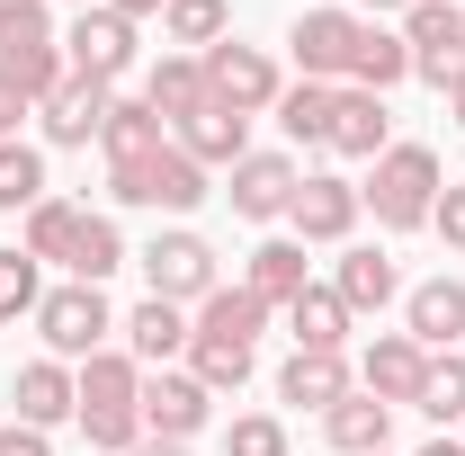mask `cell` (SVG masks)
<instances>
[{"instance_id": "obj_1", "label": "cell", "mask_w": 465, "mask_h": 456, "mask_svg": "<svg viewBox=\"0 0 465 456\" xmlns=\"http://www.w3.org/2000/svg\"><path fill=\"white\" fill-rule=\"evenodd\" d=\"M72 394H81V439L99 456H134L143 448V367H134V349H99V358H81L72 367Z\"/></svg>"}, {"instance_id": "obj_2", "label": "cell", "mask_w": 465, "mask_h": 456, "mask_svg": "<svg viewBox=\"0 0 465 456\" xmlns=\"http://www.w3.org/2000/svg\"><path fill=\"white\" fill-rule=\"evenodd\" d=\"M439 153L430 144H385L376 153V179L358 188V206H376V224L385 233H420L430 224V206H439Z\"/></svg>"}, {"instance_id": "obj_3", "label": "cell", "mask_w": 465, "mask_h": 456, "mask_svg": "<svg viewBox=\"0 0 465 456\" xmlns=\"http://www.w3.org/2000/svg\"><path fill=\"white\" fill-rule=\"evenodd\" d=\"M36 332H45V349H54L63 367H81V358H99L116 332V313H108V295L99 286H45V304H36Z\"/></svg>"}, {"instance_id": "obj_4", "label": "cell", "mask_w": 465, "mask_h": 456, "mask_svg": "<svg viewBox=\"0 0 465 456\" xmlns=\"http://www.w3.org/2000/svg\"><path fill=\"white\" fill-rule=\"evenodd\" d=\"M108 197H116V206H162V215H188V206L206 197V171H197L179 144H162V153H143V162H116V171H108Z\"/></svg>"}, {"instance_id": "obj_5", "label": "cell", "mask_w": 465, "mask_h": 456, "mask_svg": "<svg viewBox=\"0 0 465 456\" xmlns=\"http://www.w3.org/2000/svg\"><path fill=\"white\" fill-rule=\"evenodd\" d=\"M134 260H143V278H153V295H162V304H206V295L224 286V278H215V251H206V233H188V224L153 233Z\"/></svg>"}, {"instance_id": "obj_6", "label": "cell", "mask_w": 465, "mask_h": 456, "mask_svg": "<svg viewBox=\"0 0 465 456\" xmlns=\"http://www.w3.org/2000/svg\"><path fill=\"white\" fill-rule=\"evenodd\" d=\"M206 99L215 108H232V116H260V108H278V63L260 55V45H242V36H224V45H206Z\"/></svg>"}, {"instance_id": "obj_7", "label": "cell", "mask_w": 465, "mask_h": 456, "mask_svg": "<svg viewBox=\"0 0 465 456\" xmlns=\"http://www.w3.org/2000/svg\"><path fill=\"white\" fill-rule=\"evenodd\" d=\"M63 63H72L81 81H99V90H116V81L134 72V27H125V18H116L108 0H99V9H81V18L63 27Z\"/></svg>"}, {"instance_id": "obj_8", "label": "cell", "mask_w": 465, "mask_h": 456, "mask_svg": "<svg viewBox=\"0 0 465 456\" xmlns=\"http://www.w3.org/2000/svg\"><path fill=\"white\" fill-rule=\"evenodd\" d=\"M403 45H411V72L430 90H448L465 72V9L457 0H411L403 9Z\"/></svg>"}, {"instance_id": "obj_9", "label": "cell", "mask_w": 465, "mask_h": 456, "mask_svg": "<svg viewBox=\"0 0 465 456\" xmlns=\"http://www.w3.org/2000/svg\"><path fill=\"white\" fill-rule=\"evenodd\" d=\"M358 9H304L287 27V45H295V72L304 81H349V55H358Z\"/></svg>"}, {"instance_id": "obj_10", "label": "cell", "mask_w": 465, "mask_h": 456, "mask_svg": "<svg viewBox=\"0 0 465 456\" xmlns=\"http://www.w3.org/2000/svg\"><path fill=\"white\" fill-rule=\"evenodd\" d=\"M206 421H215V394L188 367H153L143 376V439H197Z\"/></svg>"}, {"instance_id": "obj_11", "label": "cell", "mask_w": 465, "mask_h": 456, "mask_svg": "<svg viewBox=\"0 0 465 456\" xmlns=\"http://www.w3.org/2000/svg\"><path fill=\"white\" fill-rule=\"evenodd\" d=\"M295 153H242V162H232V215H242V224H278V215H287L295 206Z\"/></svg>"}, {"instance_id": "obj_12", "label": "cell", "mask_w": 465, "mask_h": 456, "mask_svg": "<svg viewBox=\"0 0 465 456\" xmlns=\"http://www.w3.org/2000/svg\"><path fill=\"white\" fill-rule=\"evenodd\" d=\"M420 376H430V349L411 341V332H376L367 341V358H358V394H376V402H420Z\"/></svg>"}, {"instance_id": "obj_13", "label": "cell", "mask_w": 465, "mask_h": 456, "mask_svg": "<svg viewBox=\"0 0 465 456\" xmlns=\"http://www.w3.org/2000/svg\"><path fill=\"white\" fill-rule=\"evenodd\" d=\"M287 224H295V242H349V233H358V188H349L341 171H304Z\"/></svg>"}, {"instance_id": "obj_14", "label": "cell", "mask_w": 465, "mask_h": 456, "mask_svg": "<svg viewBox=\"0 0 465 456\" xmlns=\"http://www.w3.org/2000/svg\"><path fill=\"white\" fill-rule=\"evenodd\" d=\"M171 144L197 162V171H232V162L251 153V116H232V108H215V99H206L197 116H179V125H171Z\"/></svg>"}, {"instance_id": "obj_15", "label": "cell", "mask_w": 465, "mask_h": 456, "mask_svg": "<svg viewBox=\"0 0 465 456\" xmlns=\"http://www.w3.org/2000/svg\"><path fill=\"white\" fill-rule=\"evenodd\" d=\"M108 108H116V90H99V81H63L54 99H45V144H63V153H81V144H99V125H108Z\"/></svg>"}, {"instance_id": "obj_16", "label": "cell", "mask_w": 465, "mask_h": 456, "mask_svg": "<svg viewBox=\"0 0 465 456\" xmlns=\"http://www.w3.org/2000/svg\"><path fill=\"white\" fill-rule=\"evenodd\" d=\"M403 332L430 349V358H439V349H457V341H465V286H457V278L411 286V295H403Z\"/></svg>"}, {"instance_id": "obj_17", "label": "cell", "mask_w": 465, "mask_h": 456, "mask_svg": "<svg viewBox=\"0 0 465 456\" xmlns=\"http://www.w3.org/2000/svg\"><path fill=\"white\" fill-rule=\"evenodd\" d=\"M322 439H331L341 456H385V439H394V402H376V394L349 385V394L322 411Z\"/></svg>"}, {"instance_id": "obj_18", "label": "cell", "mask_w": 465, "mask_h": 456, "mask_svg": "<svg viewBox=\"0 0 465 456\" xmlns=\"http://www.w3.org/2000/svg\"><path fill=\"white\" fill-rule=\"evenodd\" d=\"M331 295L349 304V322H367V313H385V304L403 295V278H394V260H385V251H341Z\"/></svg>"}, {"instance_id": "obj_19", "label": "cell", "mask_w": 465, "mask_h": 456, "mask_svg": "<svg viewBox=\"0 0 465 456\" xmlns=\"http://www.w3.org/2000/svg\"><path fill=\"white\" fill-rule=\"evenodd\" d=\"M242 286H251V295H260V304H269V313H287L295 295H304V242H295V233H278V242H260V251H251V269H242Z\"/></svg>"}, {"instance_id": "obj_20", "label": "cell", "mask_w": 465, "mask_h": 456, "mask_svg": "<svg viewBox=\"0 0 465 456\" xmlns=\"http://www.w3.org/2000/svg\"><path fill=\"white\" fill-rule=\"evenodd\" d=\"M125 341H134V367H171V358H188V304L143 295V304L125 313Z\"/></svg>"}, {"instance_id": "obj_21", "label": "cell", "mask_w": 465, "mask_h": 456, "mask_svg": "<svg viewBox=\"0 0 465 456\" xmlns=\"http://www.w3.org/2000/svg\"><path fill=\"white\" fill-rule=\"evenodd\" d=\"M394 144V116H385V99L376 90H341V116H331V153L341 162H376Z\"/></svg>"}, {"instance_id": "obj_22", "label": "cell", "mask_w": 465, "mask_h": 456, "mask_svg": "<svg viewBox=\"0 0 465 456\" xmlns=\"http://www.w3.org/2000/svg\"><path fill=\"white\" fill-rule=\"evenodd\" d=\"M81 224H90V206H72V197H36V206H27V242H18V251H27L36 269H45V260H54V269H72Z\"/></svg>"}, {"instance_id": "obj_23", "label": "cell", "mask_w": 465, "mask_h": 456, "mask_svg": "<svg viewBox=\"0 0 465 456\" xmlns=\"http://www.w3.org/2000/svg\"><path fill=\"white\" fill-rule=\"evenodd\" d=\"M278 394L304 402V411H331V402L349 394V358L341 349H295L287 367H278Z\"/></svg>"}, {"instance_id": "obj_24", "label": "cell", "mask_w": 465, "mask_h": 456, "mask_svg": "<svg viewBox=\"0 0 465 456\" xmlns=\"http://www.w3.org/2000/svg\"><path fill=\"white\" fill-rule=\"evenodd\" d=\"M143 108L162 116V125L197 116V108H206V63H197V55H162L153 72H143Z\"/></svg>"}, {"instance_id": "obj_25", "label": "cell", "mask_w": 465, "mask_h": 456, "mask_svg": "<svg viewBox=\"0 0 465 456\" xmlns=\"http://www.w3.org/2000/svg\"><path fill=\"white\" fill-rule=\"evenodd\" d=\"M72 411H81V394H72V367H63V358L18 367V421H27V430H54V421H72Z\"/></svg>"}, {"instance_id": "obj_26", "label": "cell", "mask_w": 465, "mask_h": 456, "mask_svg": "<svg viewBox=\"0 0 465 456\" xmlns=\"http://www.w3.org/2000/svg\"><path fill=\"white\" fill-rule=\"evenodd\" d=\"M331 116H341V81H295V90H278L287 144H322L331 153Z\"/></svg>"}, {"instance_id": "obj_27", "label": "cell", "mask_w": 465, "mask_h": 456, "mask_svg": "<svg viewBox=\"0 0 465 456\" xmlns=\"http://www.w3.org/2000/svg\"><path fill=\"white\" fill-rule=\"evenodd\" d=\"M394 81H411V45L403 36H385V27H358V55H349V81L341 90H394Z\"/></svg>"}, {"instance_id": "obj_28", "label": "cell", "mask_w": 465, "mask_h": 456, "mask_svg": "<svg viewBox=\"0 0 465 456\" xmlns=\"http://www.w3.org/2000/svg\"><path fill=\"white\" fill-rule=\"evenodd\" d=\"M162 144H171V125L143 108V99H116L108 125H99V153H108V171H116V162H143V153H162Z\"/></svg>"}, {"instance_id": "obj_29", "label": "cell", "mask_w": 465, "mask_h": 456, "mask_svg": "<svg viewBox=\"0 0 465 456\" xmlns=\"http://www.w3.org/2000/svg\"><path fill=\"white\" fill-rule=\"evenodd\" d=\"M54 9L45 0H0V72H18L27 55H54Z\"/></svg>"}, {"instance_id": "obj_30", "label": "cell", "mask_w": 465, "mask_h": 456, "mask_svg": "<svg viewBox=\"0 0 465 456\" xmlns=\"http://www.w3.org/2000/svg\"><path fill=\"white\" fill-rule=\"evenodd\" d=\"M188 332H215V341H260V332H269V304H260V295H251V286H215V295H206V304H197V322H188Z\"/></svg>"}, {"instance_id": "obj_31", "label": "cell", "mask_w": 465, "mask_h": 456, "mask_svg": "<svg viewBox=\"0 0 465 456\" xmlns=\"http://www.w3.org/2000/svg\"><path fill=\"white\" fill-rule=\"evenodd\" d=\"M188 376H197L206 394H242V385H251V349L215 341V332H188Z\"/></svg>"}, {"instance_id": "obj_32", "label": "cell", "mask_w": 465, "mask_h": 456, "mask_svg": "<svg viewBox=\"0 0 465 456\" xmlns=\"http://www.w3.org/2000/svg\"><path fill=\"white\" fill-rule=\"evenodd\" d=\"M287 332H295V349H341L349 341V304L331 295V286H304L287 304Z\"/></svg>"}, {"instance_id": "obj_33", "label": "cell", "mask_w": 465, "mask_h": 456, "mask_svg": "<svg viewBox=\"0 0 465 456\" xmlns=\"http://www.w3.org/2000/svg\"><path fill=\"white\" fill-rule=\"evenodd\" d=\"M162 36H171L179 55H206V45L232 36V9L224 0H171V9H162Z\"/></svg>"}, {"instance_id": "obj_34", "label": "cell", "mask_w": 465, "mask_h": 456, "mask_svg": "<svg viewBox=\"0 0 465 456\" xmlns=\"http://www.w3.org/2000/svg\"><path fill=\"white\" fill-rule=\"evenodd\" d=\"M411 411H430L439 430H457V421H465V349L430 358V376H420V402H411Z\"/></svg>"}, {"instance_id": "obj_35", "label": "cell", "mask_w": 465, "mask_h": 456, "mask_svg": "<svg viewBox=\"0 0 465 456\" xmlns=\"http://www.w3.org/2000/svg\"><path fill=\"white\" fill-rule=\"evenodd\" d=\"M36 197H45V153L36 144H0V206L27 215Z\"/></svg>"}, {"instance_id": "obj_36", "label": "cell", "mask_w": 465, "mask_h": 456, "mask_svg": "<svg viewBox=\"0 0 465 456\" xmlns=\"http://www.w3.org/2000/svg\"><path fill=\"white\" fill-rule=\"evenodd\" d=\"M116 269H125V242H116L108 215H90V224H81V251H72V278H81V286H108Z\"/></svg>"}, {"instance_id": "obj_37", "label": "cell", "mask_w": 465, "mask_h": 456, "mask_svg": "<svg viewBox=\"0 0 465 456\" xmlns=\"http://www.w3.org/2000/svg\"><path fill=\"white\" fill-rule=\"evenodd\" d=\"M36 304H45V269L9 242V251H0V322H18V313H36Z\"/></svg>"}, {"instance_id": "obj_38", "label": "cell", "mask_w": 465, "mask_h": 456, "mask_svg": "<svg viewBox=\"0 0 465 456\" xmlns=\"http://www.w3.org/2000/svg\"><path fill=\"white\" fill-rule=\"evenodd\" d=\"M224 456H287V421H269V411H242L224 430Z\"/></svg>"}, {"instance_id": "obj_39", "label": "cell", "mask_w": 465, "mask_h": 456, "mask_svg": "<svg viewBox=\"0 0 465 456\" xmlns=\"http://www.w3.org/2000/svg\"><path fill=\"white\" fill-rule=\"evenodd\" d=\"M430 233H439L448 251H465V188H439V206H430Z\"/></svg>"}, {"instance_id": "obj_40", "label": "cell", "mask_w": 465, "mask_h": 456, "mask_svg": "<svg viewBox=\"0 0 465 456\" xmlns=\"http://www.w3.org/2000/svg\"><path fill=\"white\" fill-rule=\"evenodd\" d=\"M0 456H54V439L27 430V421H9V430H0Z\"/></svg>"}, {"instance_id": "obj_41", "label": "cell", "mask_w": 465, "mask_h": 456, "mask_svg": "<svg viewBox=\"0 0 465 456\" xmlns=\"http://www.w3.org/2000/svg\"><path fill=\"white\" fill-rule=\"evenodd\" d=\"M18 116H27V99H18V81L0 72V144H18Z\"/></svg>"}, {"instance_id": "obj_42", "label": "cell", "mask_w": 465, "mask_h": 456, "mask_svg": "<svg viewBox=\"0 0 465 456\" xmlns=\"http://www.w3.org/2000/svg\"><path fill=\"white\" fill-rule=\"evenodd\" d=\"M116 18H125V27H134V18H162V9H171V0H108Z\"/></svg>"}, {"instance_id": "obj_43", "label": "cell", "mask_w": 465, "mask_h": 456, "mask_svg": "<svg viewBox=\"0 0 465 456\" xmlns=\"http://www.w3.org/2000/svg\"><path fill=\"white\" fill-rule=\"evenodd\" d=\"M439 99H448V125H465V72L448 81V90H439Z\"/></svg>"}, {"instance_id": "obj_44", "label": "cell", "mask_w": 465, "mask_h": 456, "mask_svg": "<svg viewBox=\"0 0 465 456\" xmlns=\"http://www.w3.org/2000/svg\"><path fill=\"white\" fill-rule=\"evenodd\" d=\"M134 456H188V439H143Z\"/></svg>"}, {"instance_id": "obj_45", "label": "cell", "mask_w": 465, "mask_h": 456, "mask_svg": "<svg viewBox=\"0 0 465 456\" xmlns=\"http://www.w3.org/2000/svg\"><path fill=\"white\" fill-rule=\"evenodd\" d=\"M420 456H465V439H448V430H439V439H430Z\"/></svg>"}, {"instance_id": "obj_46", "label": "cell", "mask_w": 465, "mask_h": 456, "mask_svg": "<svg viewBox=\"0 0 465 456\" xmlns=\"http://www.w3.org/2000/svg\"><path fill=\"white\" fill-rule=\"evenodd\" d=\"M367 9H411V0H367Z\"/></svg>"}, {"instance_id": "obj_47", "label": "cell", "mask_w": 465, "mask_h": 456, "mask_svg": "<svg viewBox=\"0 0 465 456\" xmlns=\"http://www.w3.org/2000/svg\"><path fill=\"white\" fill-rule=\"evenodd\" d=\"M72 9H99V0H72Z\"/></svg>"}]
</instances>
